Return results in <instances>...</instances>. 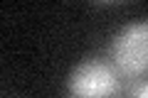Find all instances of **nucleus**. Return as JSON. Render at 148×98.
<instances>
[{"label":"nucleus","mask_w":148,"mask_h":98,"mask_svg":"<svg viewBox=\"0 0 148 98\" xmlns=\"http://www.w3.org/2000/svg\"><path fill=\"white\" fill-rule=\"evenodd\" d=\"M72 98H114L121 88V74L104 59H84L67 78Z\"/></svg>","instance_id":"f257e3e1"},{"label":"nucleus","mask_w":148,"mask_h":98,"mask_svg":"<svg viewBox=\"0 0 148 98\" xmlns=\"http://www.w3.org/2000/svg\"><path fill=\"white\" fill-rule=\"evenodd\" d=\"M111 59L121 76H141L148 71V20L126 25L111 44Z\"/></svg>","instance_id":"f03ea898"},{"label":"nucleus","mask_w":148,"mask_h":98,"mask_svg":"<svg viewBox=\"0 0 148 98\" xmlns=\"http://www.w3.org/2000/svg\"><path fill=\"white\" fill-rule=\"evenodd\" d=\"M131 98H148V81H146V83H141V86H136V88H133Z\"/></svg>","instance_id":"7ed1b4c3"}]
</instances>
